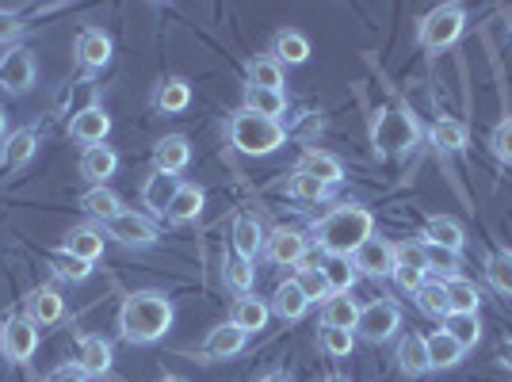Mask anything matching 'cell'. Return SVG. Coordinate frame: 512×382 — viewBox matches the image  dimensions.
I'll return each instance as SVG.
<instances>
[{
  "label": "cell",
  "instance_id": "1",
  "mask_svg": "<svg viewBox=\"0 0 512 382\" xmlns=\"http://www.w3.org/2000/svg\"><path fill=\"white\" fill-rule=\"evenodd\" d=\"M314 241H318V249L325 256H348L360 249L363 241H371L375 237V214L360 207V203H344L337 211H329L325 218L314 222Z\"/></svg>",
  "mask_w": 512,
  "mask_h": 382
},
{
  "label": "cell",
  "instance_id": "2",
  "mask_svg": "<svg viewBox=\"0 0 512 382\" xmlns=\"http://www.w3.org/2000/svg\"><path fill=\"white\" fill-rule=\"evenodd\" d=\"M172 298L165 291H134L119 306V333L127 344H153L172 329Z\"/></svg>",
  "mask_w": 512,
  "mask_h": 382
},
{
  "label": "cell",
  "instance_id": "3",
  "mask_svg": "<svg viewBox=\"0 0 512 382\" xmlns=\"http://www.w3.org/2000/svg\"><path fill=\"white\" fill-rule=\"evenodd\" d=\"M421 142V123L406 104H386L371 119V146L379 157H402Z\"/></svg>",
  "mask_w": 512,
  "mask_h": 382
},
{
  "label": "cell",
  "instance_id": "4",
  "mask_svg": "<svg viewBox=\"0 0 512 382\" xmlns=\"http://www.w3.org/2000/svg\"><path fill=\"white\" fill-rule=\"evenodd\" d=\"M230 142L245 157H268L279 146H287V130L276 119H260V115L241 107L234 119H230Z\"/></svg>",
  "mask_w": 512,
  "mask_h": 382
},
{
  "label": "cell",
  "instance_id": "5",
  "mask_svg": "<svg viewBox=\"0 0 512 382\" xmlns=\"http://www.w3.org/2000/svg\"><path fill=\"white\" fill-rule=\"evenodd\" d=\"M463 31H467V8H463V4H440V8H432L425 20H421L417 39H421L425 50L440 54V50H448V46L459 43Z\"/></svg>",
  "mask_w": 512,
  "mask_h": 382
},
{
  "label": "cell",
  "instance_id": "6",
  "mask_svg": "<svg viewBox=\"0 0 512 382\" xmlns=\"http://www.w3.org/2000/svg\"><path fill=\"white\" fill-rule=\"evenodd\" d=\"M398 329H402V306L390 298H375V302L360 306V318H356L352 333H360L367 344H386Z\"/></svg>",
  "mask_w": 512,
  "mask_h": 382
},
{
  "label": "cell",
  "instance_id": "7",
  "mask_svg": "<svg viewBox=\"0 0 512 382\" xmlns=\"http://www.w3.org/2000/svg\"><path fill=\"white\" fill-rule=\"evenodd\" d=\"M428 256H425V245L421 241H402V245H394V283L409 291V295H417L421 287L428 283Z\"/></svg>",
  "mask_w": 512,
  "mask_h": 382
},
{
  "label": "cell",
  "instance_id": "8",
  "mask_svg": "<svg viewBox=\"0 0 512 382\" xmlns=\"http://www.w3.org/2000/svg\"><path fill=\"white\" fill-rule=\"evenodd\" d=\"M0 348L12 363H27L39 348V325L31 318H8L0 325Z\"/></svg>",
  "mask_w": 512,
  "mask_h": 382
},
{
  "label": "cell",
  "instance_id": "9",
  "mask_svg": "<svg viewBox=\"0 0 512 382\" xmlns=\"http://www.w3.org/2000/svg\"><path fill=\"white\" fill-rule=\"evenodd\" d=\"M104 230H107V237H115V241H123V245H134V249H150V245H157V237H161L146 214H134V211H123V214H115V218H107Z\"/></svg>",
  "mask_w": 512,
  "mask_h": 382
},
{
  "label": "cell",
  "instance_id": "10",
  "mask_svg": "<svg viewBox=\"0 0 512 382\" xmlns=\"http://www.w3.org/2000/svg\"><path fill=\"white\" fill-rule=\"evenodd\" d=\"M306 249H310V241H306L302 230L279 226V230H272V234L264 237V256H268L272 264H279V268H295V264H302V260H306Z\"/></svg>",
  "mask_w": 512,
  "mask_h": 382
},
{
  "label": "cell",
  "instance_id": "11",
  "mask_svg": "<svg viewBox=\"0 0 512 382\" xmlns=\"http://www.w3.org/2000/svg\"><path fill=\"white\" fill-rule=\"evenodd\" d=\"M352 268L367 279H390L394 276V245L383 241V237L363 241L360 249L352 253Z\"/></svg>",
  "mask_w": 512,
  "mask_h": 382
},
{
  "label": "cell",
  "instance_id": "12",
  "mask_svg": "<svg viewBox=\"0 0 512 382\" xmlns=\"http://www.w3.org/2000/svg\"><path fill=\"white\" fill-rule=\"evenodd\" d=\"M0 88H8V92H31L35 88V58H31V50L12 46V50L0 54Z\"/></svg>",
  "mask_w": 512,
  "mask_h": 382
},
{
  "label": "cell",
  "instance_id": "13",
  "mask_svg": "<svg viewBox=\"0 0 512 382\" xmlns=\"http://www.w3.org/2000/svg\"><path fill=\"white\" fill-rule=\"evenodd\" d=\"M85 379H104L111 371V344L104 337H81L77 340V363H73Z\"/></svg>",
  "mask_w": 512,
  "mask_h": 382
},
{
  "label": "cell",
  "instance_id": "14",
  "mask_svg": "<svg viewBox=\"0 0 512 382\" xmlns=\"http://www.w3.org/2000/svg\"><path fill=\"white\" fill-rule=\"evenodd\" d=\"M69 134L85 146H104V138L111 134V119H107L104 107H81L69 123Z\"/></svg>",
  "mask_w": 512,
  "mask_h": 382
},
{
  "label": "cell",
  "instance_id": "15",
  "mask_svg": "<svg viewBox=\"0 0 512 382\" xmlns=\"http://www.w3.org/2000/svg\"><path fill=\"white\" fill-rule=\"evenodd\" d=\"M188 161H192V142L184 138V134H169V138H161L157 149H153V169L157 172H176L188 169Z\"/></svg>",
  "mask_w": 512,
  "mask_h": 382
},
{
  "label": "cell",
  "instance_id": "16",
  "mask_svg": "<svg viewBox=\"0 0 512 382\" xmlns=\"http://www.w3.org/2000/svg\"><path fill=\"white\" fill-rule=\"evenodd\" d=\"M245 333L237 329L234 321H226V325H214L211 333H207V340H203V360H230V356H237L241 348H245Z\"/></svg>",
  "mask_w": 512,
  "mask_h": 382
},
{
  "label": "cell",
  "instance_id": "17",
  "mask_svg": "<svg viewBox=\"0 0 512 382\" xmlns=\"http://www.w3.org/2000/svg\"><path fill=\"white\" fill-rule=\"evenodd\" d=\"M394 360H398V371L409 375V379H421V375L432 371V363H428V344L421 333H406V337L398 340Z\"/></svg>",
  "mask_w": 512,
  "mask_h": 382
},
{
  "label": "cell",
  "instance_id": "18",
  "mask_svg": "<svg viewBox=\"0 0 512 382\" xmlns=\"http://www.w3.org/2000/svg\"><path fill=\"white\" fill-rule=\"evenodd\" d=\"M77 62L85 65L88 73H96V69H104L111 62V39H107L100 27H85L81 35H77Z\"/></svg>",
  "mask_w": 512,
  "mask_h": 382
},
{
  "label": "cell",
  "instance_id": "19",
  "mask_svg": "<svg viewBox=\"0 0 512 382\" xmlns=\"http://www.w3.org/2000/svg\"><path fill=\"white\" fill-rule=\"evenodd\" d=\"M421 241H428V245H440V249H448V253H455V256L467 249V234H463V226H459L455 218H444V214L428 218Z\"/></svg>",
  "mask_w": 512,
  "mask_h": 382
},
{
  "label": "cell",
  "instance_id": "20",
  "mask_svg": "<svg viewBox=\"0 0 512 382\" xmlns=\"http://www.w3.org/2000/svg\"><path fill=\"white\" fill-rule=\"evenodd\" d=\"M62 253L96 264L100 253H104V230H96V226H73L62 241Z\"/></svg>",
  "mask_w": 512,
  "mask_h": 382
},
{
  "label": "cell",
  "instance_id": "21",
  "mask_svg": "<svg viewBox=\"0 0 512 382\" xmlns=\"http://www.w3.org/2000/svg\"><path fill=\"white\" fill-rule=\"evenodd\" d=\"M268 310L276 314V318L283 321H299L306 310H310V298L302 295V287L295 283V279H287V283H279L276 291H272V298H268Z\"/></svg>",
  "mask_w": 512,
  "mask_h": 382
},
{
  "label": "cell",
  "instance_id": "22",
  "mask_svg": "<svg viewBox=\"0 0 512 382\" xmlns=\"http://www.w3.org/2000/svg\"><path fill=\"white\" fill-rule=\"evenodd\" d=\"M268 318H272V310H268V302L256 295H241L234 302V310H230V321H234L237 329L245 333V337H253V333H260L264 325H268Z\"/></svg>",
  "mask_w": 512,
  "mask_h": 382
},
{
  "label": "cell",
  "instance_id": "23",
  "mask_svg": "<svg viewBox=\"0 0 512 382\" xmlns=\"http://www.w3.org/2000/svg\"><path fill=\"white\" fill-rule=\"evenodd\" d=\"M360 318V302L352 295H329L321 302V329H356Z\"/></svg>",
  "mask_w": 512,
  "mask_h": 382
},
{
  "label": "cell",
  "instance_id": "24",
  "mask_svg": "<svg viewBox=\"0 0 512 382\" xmlns=\"http://www.w3.org/2000/svg\"><path fill=\"white\" fill-rule=\"evenodd\" d=\"M27 318L35 321V325H54V321H62L65 318L62 295H58L54 287H35V291L27 295Z\"/></svg>",
  "mask_w": 512,
  "mask_h": 382
},
{
  "label": "cell",
  "instance_id": "25",
  "mask_svg": "<svg viewBox=\"0 0 512 382\" xmlns=\"http://www.w3.org/2000/svg\"><path fill=\"white\" fill-rule=\"evenodd\" d=\"M264 253V230H260V222H256L253 214H237L234 222V256L241 260H249L256 264V256Z\"/></svg>",
  "mask_w": 512,
  "mask_h": 382
},
{
  "label": "cell",
  "instance_id": "26",
  "mask_svg": "<svg viewBox=\"0 0 512 382\" xmlns=\"http://www.w3.org/2000/svg\"><path fill=\"white\" fill-rule=\"evenodd\" d=\"M176 191H180V180H176V176L153 169V176H146V184H142V203H146L153 214H165L169 203L176 199Z\"/></svg>",
  "mask_w": 512,
  "mask_h": 382
},
{
  "label": "cell",
  "instance_id": "27",
  "mask_svg": "<svg viewBox=\"0 0 512 382\" xmlns=\"http://www.w3.org/2000/svg\"><path fill=\"white\" fill-rule=\"evenodd\" d=\"M295 172H306V176H314V180L329 184V188H337V184L344 180L341 161H337L333 153H321V149H310V153H302V161L295 165Z\"/></svg>",
  "mask_w": 512,
  "mask_h": 382
},
{
  "label": "cell",
  "instance_id": "28",
  "mask_svg": "<svg viewBox=\"0 0 512 382\" xmlns=\"http://www.w3.org/2000/svg\"><path fill=\"white\" fill-rule=\"evenodd\" d=\"M203 203H207L203 188H195V184H180V191H176V199L169 203L165 218H169L172 226H188V222H195V218L203 214Z\"/></svg>",
  "mask_w": 512,
  "mask_h": 382
},
{
  "label": "cell",
  "instance_id": "29",
  "mask_svg": "<svg viewBox=\"0 0 512 382\" xmlns=\"http://www.w3.org/2000/svg\"><path fill=\"white\" fill-rule=\"evenodd\" d=\"M115 169H119V157H115L111 146H88L85 153H81V176L92 180L96 188H104V180L115 176Z\"/></svg>",
  "mask_w": 512,
  "mask_h": 382
},
{
  "label": "cell",
  "instance_id": "30",
  "mask_svg": "<svg viewBox=\"0 0 512 382\" xmlns=\"http://www.w3.org/2000/svg\"><path fill=\"white\" fill-rule=\"evenodd\" d=\"M318 268H321V276H325L329 295H352V287H356L360 272L352 268V260H348V256H325Z\"/></svg>",
  "mask_w": 512,
  "mask_h": 382
},
{
  "label": "cell",
  "instance_id": "31",
  "mask_svg": "<svg viewBox=\"0 0 512 382\" xmlns=\"http://www.w3.org/2000/svg\"><path fill=\"white\" fill-rule=\"evenodd\" d=\"M425 344H428V363H432V371H451V367H459L463 356H467V352H463V348H459L444 329L428 333Z\"/></svg>",
  "mask_w": 512,
  "mask_h": 382
},
{
  "label": "cell",
  "instance_id": "32",
  "mask_svg": "<svg viewBox=\"0 0 512 382\" xmlns=\"http://www.w3.org/2000/svg\"><path fill=\"white\" fill-rule=\"evenodd\" d=\"M35 146H39V134L31 127L16 130L12 138H4V149H0V165L4 169H20L35 157Z\"/></svg>",
  "mask_w": 512,
  "mask_h": 382
},
{
  "label": "cell",
  "instance_id": "33",
  "mask_svg": "<svg viewBox=\"0 0 512 382\" xmlns=\"http://www.w3.org/2000/svg\"><path fill=\"white\" fill-rule=\"evenodd\" d=\"M417 310L425 314V318H432V321H444L451 314V302H448V287L440 283V279H428L425 287L417 291Z\"/></svg>",
  "mask_w": 512,
  "mask_h": 382
},
{
  "label": "cell",
  "instance_id": "34",
  "mask_svg": "<svg viewBox=\"0 0 512 382\" xmlns=\"http://www.w3.org/2000/svg\"><path fill=\"white\" fill-rule=\"evenodd\" d=\"M245 111H253L260 119H276L287 111V96L272 92V88H245Z\"/></svg>",
  "mask_w": 512,
  "mask_h": 382
},
{
  "label": "cell",
  "instance_id": "35",
  "mask_svg": "<svg viewBox=\"0 0 512 382\" xmlns=\"http://www.w3.org/2000/svg\"><path fill=\"white\" fill-rule=\"evenodd\" d=\"M482 272H486V283H490L497 295L512 298V253L509 249H493V253L486 256V264H482Z\"/></svg>",
  "mask_w": 512,
  "mask_h": 382
},
{
  "label": "cell",
  "instance_id": "36",
  "mask_svg": "<svg viewBox=\"0 0 512 382\" xmlns=\"http://www.w3.org/2000/svg\"><path fill=\"white\" fill-rule=\"evenodd\" d=\"M272 58L279 65H302L310 58V39L299 31H279L276 43H272Z\"/></svg>",
  "mask_w": 512,
  "mask_h": 382
},
{
  "label": "cell",
  "instance_id": "37",
  "mask_svg": "<svg viewBox=\"0 0 512 382\" xmlns=\"http://www.w3.org/2000/svg\"><path fill=\"white\" fill-rule=\"evenodd\" d=\"M245 81L249 88H272V92H283V65L268 54V58H253L245 65Z\"/></svg>",
  "mask_w": 512,
  "mask_h": 382
},
{
  "label": "cell",
  "instance_id": "38",
  "mask_svg": "<svg viewBox=\"0 0 512 382\" xmlns=\"http://www.w3.org/2000/svg\"><path fill=\"white\" fill-rule=\"evenodd\" d=\"M444 333L467 352V348H474L482 340V321H478V314H448L444 318Z\"/></svg>",
  "mask_w": 512,
  "mask_h": 382
},
{
  "label": "cell",
  "instance_id": "39",
  "mask_svg": "<svg viewBox=\"0 0 512 382\" xmlns=\"http://www.w3.org/2000/svg\"><path fill=\"white\" fill-rule=\"evenodd\" d=\"M444 287H448L451 314H478V306H482V295H478V287H474L470 279L455 276V279H448Z\"/></svg>",
  "mask_w": 512,
  "mask_h": 382
},
{
  "label": "cell",
  "instance_id": "40",
  "mask_svg": "<svg viewBox=\"0 0 512 382\" xmlns=\"http://www.w3.org/2000/svg\"><path fill=\"white\" fill-rule=\"evenodd\" d=\"M432 146L440 149V153H459V149H467V127H463L459 119H436V127H432Z\"/></svg>",
  "mask_w": 512,
  "mask_h": 382
},
{
  "label": "cell",
  "instance_id": "41",
  "mask_svg": "<svg viewBox=\"0 0 512 382\" xmlns=\"http://www.w3.org/2000/svg\"><path fill=\"white\" fill-rule=\"evenodd\" d=\"M287 195L291 199H302V203H321V199H329L333 188L329 184H321L314 176H306V172H291V180H287Z\"/></svg>",
  "mask_w": 512,
  "mask_h": 382
},
{
  "label": "cell",
  "instance_id": "42",
  "mask_svg": "<svg viewBox=\"0 0 512 382\" xmlns=\"http://www.w3.org/2000/svg\"><path fill=\"white\" fill-rule=\"evenodd\" d=\"M81 207H85L88 214H96V218H115V214H123V203H119V195L111 188H88L85 195H81Z\"/></svg>",
  "mask_w": 512,
  "mask_h": 382
},
{
  "label": "cell",
  "instance_id": "43",
  "mask_svg": "<svg viewBox=\"0 0 512 382\" xmlns=\"http://www.w3.org/2000/svg\"><path fill=\"white\" fill-rule=\"evenodd\" d=\"M188 104H192V85H188V81L172 77V81H165V85L157 88V107H161V111L176 115V111H184Z\"/></svg>",
  "mask_w": 512,
  "mask_h": 382
},
{
  "label": "cell",
  "instance_id": "44",
  "mask_svg": "<svg viewBox=\"0 0 512 382\" xmlns=\"http://www.w3.org/2000/svg\"><path fill=\"white\" fill-rule=\"evenodd\" d=\"M222 276H226V283L234 287L237 295H253V287H256V264L241 260V256H230V260H226V268H222Z\"/></svg>",
  "mask_w": 512,
  "mask_h": 382
},
{
  "label": "cell",
  "instance_id": "45",
  "mask_svg": "<svg viewBox=\"0 0 512 382\" xmlns=\"http://www.w3.org/2000/svg\"><path fill=\"white\" fill-rule=\"evenodd\" d=\"M421 245H425V256H428V272H436L440 283H448V279L459 276V256L448 253V249H440V245H428V241H421Z\"/></svg>",
  "mask_w": 512,
  "mask_h": 382
},
{
  "label": "cell",
  "instance_id": "46",
  "mask_svg": "<svg viewBox=\"0 0 512 382\" xmlns=\"http://www.w3.org/2000/svg\"><path fill=\"white\" fill-rule=\"evenodd\" d=\"M318 344L325 356L344 360V356H352V348H356V333H348V329H321Z\"/></svg>",
  "mask_w": 512,
  "mask_h": 382
},
{
  "label": "cell",
  "instance_id": "47",
  "mask_svg": "<svg viewBox=\"0 0 512 382\" xmlns=\"http://www.w3.org/2000/svg\"><path fill=\"white\" fill-rule=\"evenodd\" d=\"M295 283L302 287V295L310 298V302H325L329 298V287H325V276H321V268H299V276H295Z\"/></svg>",
  "mask_w": 512,
  "mask_h": 382
},
{
  "label": "cell",
  "instance_id": "48",
  "mask_svg": "<svg viewBox=\"0 0 512 382\" xmlns=\"http://www.w3.org/2000/svg\"><path fill=\"white\" fill-rule=\"evenodd\" d=\"M54 272L62 279H69V283H81V279L92 276V264H88V260H77V256L58 253L54 256Z\"/></svg>",
  "mask_w": 512,
  "mask_h": 382
},
{
  "label": "cell",
  "instance_id": "49",
  "mask_svg": "<svg viewBox=\"0 0 512 382\" xmlns=\"http://www.w3.org/2000/svg\"><path fill=\"white\" fill-rule=\"evenodd\" d=\"M490 146H493V153H497L501 161H509V165H512V119H501V123L493 127Z\"/></svg>",
  "mask_w": 512,
  "mask_h": 382
},
{
  "label": "cell",
  "instance_id": "50",
  "mask_svg": "<svg viewBox=\"0 0 512 382\" xmlns=\"http://www.w3.org/2000/svg\"><path fill=\"white\" fill-rule=\"evenodd\" d=\"M46 382H85V375L77 367H58V371L46 375Z\"/></svg>",
  "mask_w": 512,
  "mask_h": 382
},
{
  "label": "cell",
  "instance_id": "51",
  "mask_svg": "<svg viewBox=\"0 0 512 382\" xmlns=\"http://www.w3.org/2000/svg\"><path fill=\"white\" fill-rule=\"evenodd\" d=\"M16 31H20V20H16L12 12H0V43H4V39H12Z\"/></svg>",
  "mask_w": 512,
  "mask_h": 382
},
{
  "label": "cell",
  "instance_id": "52",
  "mask_svg": "<svg viewBox=\"0 0 512 382\" xmlns=\"http://www.w3.org/2000/svg\"><path fill=\"white\" fill-rule=\"evenodd\" d=\"M501 367H509V371H512V340H505V344H501Z\"/></svg>",
  "mask_w": 512,
  "mask_h": 382
},
{
  "label": "cell",
  "instance_id": "53",
  "mask_svg": "<svg viewBox=\"0 0 512 382\" xmlns=\"http://www.w3.org/2000/svg\"><path fill=\"white\" fill-rule=\"evenodd\" d=\"M260 382H287V375H268V379H260Z\"/></svg>",
  "mask_w": 512,
  "mask_h": 382
},
{
  "label": "cell",
  "instance_id": "54",
  "mask_svg": "<svg viewBox=\"0 0 512 382\" xmlns=\"http://www.w3.org/2000/svg\"><path fill=\"white\" fill-rule=\"evenodd\" d=\"M4 127H8V119H4V107H0V138H4Z\"/></svg>",
  "mask_w": 512,
  "mask_h": 382
},
{
  "label": "cell",
  "instance_id": "55",
  "mask_svg": "<svg viewBox=\"0 0 512 382\" xmlns=\"http://www.w3.org/2000/svg\"><path fill=\"white\" fill-rule=\"evenodd\" d=\"M161 382H188V379H180V375H165Z\"/></svg>",
  "mask_w": 512,
  "mask_h": 382
},
{
  "label": "cell",
  "instance_id": "56",
  "mask_svg": "<svg viewBox=\"0 0 512 382\" xmlns=\"http://www.w3.org/2000/svg\"><path fill=\"white\" fill-rule=\"evenodd\" d=\"M325 382H348V379H344V375H329Z\"/></svg>",
  "mask_w": 512,
  "mask_h": 382
}]
</instances>
